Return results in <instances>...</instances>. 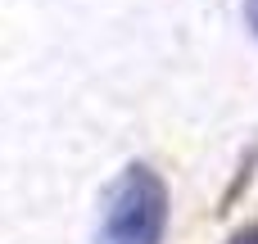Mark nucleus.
<instances>
[{
    "mask_svg": "<svg viewBox=\"0 0 258 244\" xmlns=\"http://www.w3.org/2000/svg\"><path fill=\"white\" fill-rule=\"evenodd\" d=\"M168 235V186L150 163H127L100 204L95 244H163Z\"/></svg>",
    "mask_w": 258,
    "mask_h": 244,
    "instance_id": "nucleus-1",
    "label": "nucleus"
},
{
    "mask_svg": "<svg viewBox=\"0 0 258 244\" xmlns=\"http://www.w3.org/2000/svg\"><path fill=\"white\" fill-rule=\"evenodd\" d=\"M227 244H258V217H254V222H245L240 231H231V240H227Z\"/></svg>",
    "mask_w": 258,
    "mask_h": 244,
    "instance_id": "nucleus-2",
    "label": "nucleus"
},
{
    "mask_svg": "<svg viewBox=\"0 0 258 244\" xmlns=\"http://www.w3.org/2000/svg\"><path fill=\"white\" fill-rule=\"evenodd\" d=\"M245 23H249V32L258 36V0H245Z\"/></svg>",
    "mask_w": 258,
    "mask_h": 244,
    "instance_id": "nucleus-3",
    "label": "nucleus"
}]
</instances>
